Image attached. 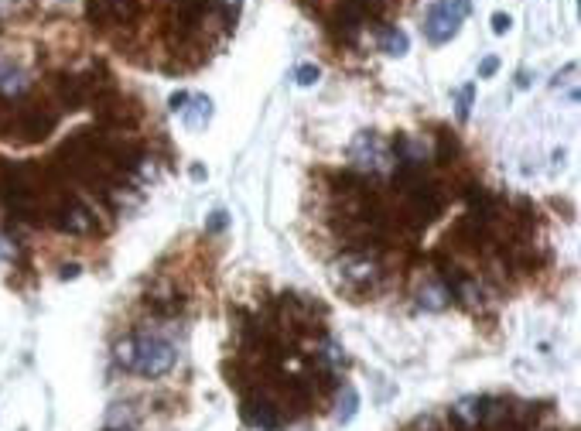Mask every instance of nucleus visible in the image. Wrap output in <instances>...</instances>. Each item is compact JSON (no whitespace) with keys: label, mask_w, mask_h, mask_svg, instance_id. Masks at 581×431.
Listing matches in <instances>:
<instances>
[{"label":"nucleus","mask_w":581,"mask_h":431,"mask_svg":"<svg viewBox=\"0 0 581 431\" xmlns=\"http://www.w3.org/2000/svg\"><path fill=\"white\" fill-rule=\"evenodd\" d=\"M188 103H192V106L181 110V113H185V127H188V130H202V127L209 123V117H213V99L209 96H188Z\"/></svg>","instance_id":"10"},{"label":"nucleus","mask_w":581,"mask_h":431,"mask_svg":"<svg viewBox=\"0 0 581 431\" xmlns=\"http://www.w3.org/2000/svg\"><path fill=\"white\" fill-rule=\"evenodd\" d=\"M243 418L247 425L260 431H277L284 425V411H281V401H273L267 391L253 387V391L243 393Z\"/></svg>","instance_id":"4"},{"label":"nucleus","mask_w":581,"mask_h":431,"mask_svg":"<svg viewBox=\"0 0 581 431\" xmlns=\"http://www.w3.org/2000/svg\"><path fill=\"white\" fill-rule=\"evenodd\" d=\"M332 271H335V284L346 288L349 294H366V291H373L376 281H380V264H376V257L359 254V250H349Z\"/></svg>","instance_id":"2"},{"label":"nucleus","mask_w":581,"mask_h":431,"mask_svg":"<svg viewBox=\"0 0 581 431\" xmlns=\"http://www.w3.org/2000/svg\"><path fill=\"white\" fill-rule=\"evenodd\" d=\"M496 69H500V59H496V55H489V59H483V62H479V79L496 76Z\"/></svg>","instance_id":"21"},{"label":"nucleus","mask_w":581,"mask_h":431,"mask_svg":"<svg viewBox=\"0 0 581 431\" xmlns=\"http://www.w3.org/2000/svg\"><path fill=\"white\" fill-rule=\"evenodd\" d=\"M448 288L441 284V281H434V284H427V288H421V305H424L427 312H441L448 305Z\"/></svg>","instance_id":"12"},{"label":"nucleus","mask_w":581,"mask_h":431,"mask_svg":"<svg viewBox=\"0 0 581 431\" xmlns=\"http://www.w3.org/2000/svg\"><path fill=\"white\" fill-rule=\"evenodd\" d=\"M318 65H298V72H294V79H298V86H315L318 82Z\"/></svg>","instance_id":"18"},{"label":"nucleus","mask_w":581,"mask_h":431,"mask_svg":"<svg viewBox=\"0 0 581 431\" xmlns=\"http://www.w3.org/2000/svg\"><path fill=\"white\" fill-rule=\"evenodd\" d=\"M509 28H513V18L503 14V11H496V14H492V35H506Z\"/></svg>","instance_id":"20"},{"label":"nucleus","mask_w":581,"mask_h":431,"mask_svg":"<svg viewBox=\"0 0 581 431\" xmlns=\"http://www.w3.org/2000/svg\"><path fill=\"white\" fill-rule=\"evenodd\" d=\"M55 226L62 230V233H76V236H89V233H96V213L82 202V198L76 196H69L62 206L55 209Z\"/></svg>","instance_id":"6"},{"label":"nucleus","mask_w":581,"mask_h":431,"mask_svg":"<svg viewBox=\"0 0 581 431\" xmlns=\"http://www.w3.org/2000/svg\"><path fill=\"white\" fill-rule=\"evenodd\" d=\"M349 359H346V349L339 346V342H332V339H325L322 342V353H318V366L325 373H335V370H342Z\"/></svg>","instance_id":"11"},{"label":"nucleus","mask_w":581,"mask_h":431,"mask_svg":"<svg viewBox=\"0 0 581 431\" xmlns=\"http://www.w3.org/2000/svg\"><path fill=\"white\" fill-rule=\"evenodd\" d=\"M192 178H195V181H202V178H205V168H202V164H195V168H192Z\"/></svg>","instance_id":"24"},{"label":"nucleus","mask_w":581,"mask_h":431,"mask_svg":"<svg viewBox=\"0 0 581 431\" xmlns=\"http://www.w3.org/2000/svg\"><path fill=\"white\" fill-rule=\"evenodd\" d=\"M458 155V140L451 138L448 130H441L438 134V155H434V161H441V164H451V157Z\"/></svg>","instance_id":"15"},{"label":"nucleus","mask_w":581,"mask_h":431,"mask_svg":"<svg viewBox=\"0 0 581 431\" xmlns=\"http://www.w3.org/2000/svg\"><path fill=\"white\" fill-rule=\"evenodd\" d=\"M174 363H178V349H174V342H168L164 335H157V332L134 335V366H130L134 373L157 380V376L171 373Z\"/></svg>","instance_id":"1"},{"label":"nucleus","mask_w":581,"mask_h":431,"mask_svg":"<svg viewBox=\"0 0 581 431\" xmlns=\"http://www.w3.org/2000/svg\"><path fill=\"white\" fill-rule=\"evenodd\" d=\"M380 48L387 52V55H407V35L400 28H383V35H380Z\"/></svg>","instance_id":"13"},{"label":"nucleus","mask_w":581,"mask_h":431,"mask_svg":"<svg viewBox=\"0 0 581 431\" xmlns=\"http://www.w3.org/2000/svg\"><path fill=\"white\" fill-rule=\"evenodd\" d=\"M86 18L96 28L134 24V21H140V4L137 0H86Z\"/></svg>","instance_id":"5"},{"label":"nucleus","mask_w":581,"mask_h":431,"mask_svg":"<svg viewBox=\"0 0 581 431\" xmlns=\"http://www.w3.org/2000/svg\"><path fill=\"white\" fill-rule=\"evenodd\" d=\"M185 103H188V93H174V96L168 99V106H171L174 113H181V110H185Z\"/></svg>","instance_id":"22"},{"label":"nucleus","mask_w":581,"mask_h":431,"mask_svg":"<svg viewBox=\"0 0 581 431\" xmlns=\"http://www.w3.org/2000/svg\"><path fill=\"white\" fill-rule=\"evenodd\" d=\"M472 96H475V86H465L462 93H458V120H468V113H472Z\"/></svg>","instance_id":"17"},{"label":"nucleus","mask_w":581,"mask_h":431,"mask_svg":"<svg viewBox=\"0 0 581 431\" xmlns=\"http://www.w3.org/2000/svg\"><path fill=\"white\" fill-rule=\"evenodd\" d=\"M352 161L359 164V168H380L383 161H387V147L380 144L376 134H359V138L352 140Z\"/></svg>","instance_id":"8"},{"label":"nucleus","mask_w":581,"mask_h":431,"mask_svg":"<svg viewBox=\"0 0 581 431\" xmlns=\"http://www.w3.org/2000/svg\"><path fill=\"white\" fill-rule=\"evenodd\" d=\"M52 127H55V113H48L41 106H31L18 117V134L24 140H45L52 134Z\"/></svg>","instance_id":"7"},{"label":"nucleus","mask_w":581,"mask_h":431,"mask_svg":"<svg viewBox=\"0 0 581 431\" xmlns=\"http://www.w3.org/2000/svg\"><path fill=\"white\" fill-rule=\"evenodd\" d=\"M147 308L171 318V315H178L181 308H185V301H181V294L174 291V288H168V284H164V288H157V291L147 294Z\"/></svg>","instance_id":"9"},{"label":"nucleus","mask_w":581,"mask_h":431,"mask_svg":"<svg viewBox=\"0 0 581 431\" xmlns=\"http://www.w3.org/2000/svg\"><path fill=\"white\" fill-rule=\"evenodd\" d=\"M123 431H127V428H123Z\"/></svg>","instance_id":"25"},{"label":"nucleus","mask_w":581,"mask_h":431,"mask_svg":"<svg viewBox=\"0 0 581 431\" xmlns=\"http://www.w3.org/2000/svg\"><path fill=\"white\" fill-rule=\"evenodd\" d=\"M465 14H468V0H438L427 7V18H424V35L434 45H445L458 35Z\"/></svg>","instance_id":"3"},{"label":"nucleus","mask_w":581,"mask_h":431,"mask_svg":"<svg viewBox=\"0 0 581 431\" xmlns=\"http://www.w3.org/2000/svg\"><path fill=\"white\" fill-rule=\"evenodd\" d=\"M226 226H230V213H222V209H215V213L209 216V223H205L209 233H222Z\"/></svg>","instance_id":"19"},{"label":"nucleus","mask_w":581,"mask_h":431,"mask_svg":"<svg viewBox=\"0 0 581 431\" xmlns=\"http://www.w3.org/2000/svg\"><path fill=\"white\" fill-rule=\"evenodd\" d=\"M116 363H120L123 370H130V366H134V335H127V339H120V342H116Z\"/></svg>","instance_id":"16"},{"label":"nucleus","mask_w":581,"mask_h":431,"mask_svg":"<svg viewBox=\"0 0 581 431\" xmlns=\"http://www.w3.org/2000/svg\"><path fill=\"white\" fill-rule=\"evenodd\" d=\"M62 277H65V281L79 277V264H65V267H62Z\"/></svg>","instance_id":"23"},{"label":"nucleus","mask_w":581,"mask_h":431,"mask_svg":"<svg viewBox=\"0 0 581 431\" xmlns=\"http://www.w3.org/2000/svg\"><path fill=\"white\" fill-rule=\"evenodd\" d=\"M356 411H359V393L352 391V387H342V401H339V421H342V425H349V421L356 418Z\"/></svg>","instance_id":"14"}]
</instances>
